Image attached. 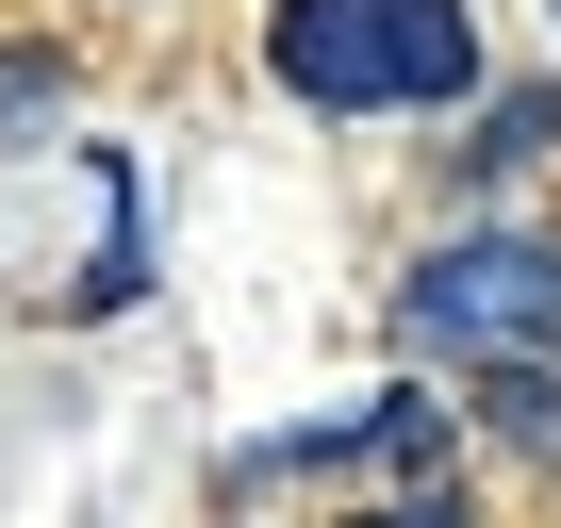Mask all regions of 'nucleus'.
Returning <instances> with one entry per match:
<instances>
[{"mask_svg": "<svg viewBox=\"0 0 561 528\" xmlns=\"http://www.w3.org/2000/svg\"><path fill=\"white\" fill-rule=\"evenodd\" d=\"M264 83L314 116H446V100H479V18L462 0H280Z\"/></svg>", "mask_w": 561, "mask_h": 528, "instance_id": "f257e3e1", "label": "nucleus"}, {"mask_svg": "<svg viewBox=\"0 0 561 528\" xmlns=\"http://www.w3.org/2000/svg\"><path fill=\"white\" fill-rule=\"evenodd\" d=\"M397 314H413L446 364H479V380H495V364H545V347H561V248H545V231H446V248L413 264Z\"/></svg>", "mask_w": 561, "mask_h": 528, "instance_id": "f03ea898", "label": "nucleus"}, {"mask_svg": "<svg viewBox=\"0 0 561 528\" xmlns=\"http://www.w3.org/2000/svg\"><path fill=\"white\" fill-rule=\"evenodd\" d=\"M545 133H561V100H545V83H512V100H479V149H462V165H479V182H512V165H545Z\"/></svg>", "mask_w": 561, "mask_h": 528, "instance_id": "7ed1b4c3", "label": "nucleus"}, {"mask_svg": "<svg viewBox=\"0 0 561 528\" xmlns=\"http://www.w3.org/2000/svg\"><path fill=\"white\" fill-rule=\"evenodd\" d=\"M479 413H495L512 446H561V364H495V380H479Z\"/></svg>", "mask_w": 561, "mask_h": 528, "instance_id": "20e7f679", "label": "nucleus"}, {"mask_svg": "<svg viewBox=\"0 0 561 528\" xmlns=\"http://www.w3.org/2000/svg\"><path fill=\"white\" fill-rule=\"evenodd\" d=\"M364 413H380V462H446V397L397 380V397H364Z\"/></svg>", "mask_w": 561, "mask_h": 528, "instance_id": "39448f33", "label": "nucleus"}, {"mask_svg": "<svg viewBox=\"0 0 561 528\" xmlns=\"http://www.w3.org/2000/svg\"><path fill=\"white\" fill-rule=\"evenodd\" d=\"M34 100H67V83H50V50H0V133H18Z\"/></svg>", "mask_w": 561, "mask_h": 528, "instance_id": "423d86ee", "label": "nucleus"}, {"mask_svg": "<svg viewBox=\"0 0 561 528\" xmlns=\"http://www.w3.org/2000/svg\"><path fill=\"white\" fill-rule=\"evenodd\" d=\"M364 528H462V512H446V495H397V512H364Z\"/></svg>", "mask_w": 561, "mask_h": 528, "instance_id": "0eeeda50", "label": "nucleus"}]
</instances>
